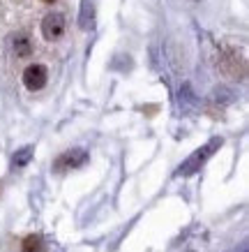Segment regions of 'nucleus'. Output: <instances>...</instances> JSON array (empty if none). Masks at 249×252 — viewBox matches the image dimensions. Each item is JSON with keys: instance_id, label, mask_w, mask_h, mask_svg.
Masks as SVG:
<instances>
[{"instance_id": "2", "label": "nucleus", "mask_w": 249, "mask_h": 252, "mask_svg": "<svg viewBox=\"0 0 249 252\" xmlns=\"http://www.w3.org/2000/svg\"><path fill=\"white\" fill-rule=\"evenodd\" d=\"M49 81V69L42 65V63H32L28 67L23 69V86L28 88V91H42Z\"/></svg>"}, {"instance_id": "7", "label": "nucleus", "mask_w": 249, "mask_h": 252, "mask_svg": "<svg viewBox=\"0 0 249 252\" xmlns=\"http://www.w3.org/2000/svg\"><path fill=\"white\" fill-rule=\"evenodd\" d=\"M30 155H32V148H21V151L14 155V164H16V167H23V164H28Z\"/></svg>"}, {"instance_id": "6", "label": "nucleus", "mask_w": 249, "mask_h": 252, "mask_svg": "<svg viewBox=\"0 0 249 252\" xmlns=\"http://www.w3.org/2000/svg\"><path fill=\"white\" fill-rule=\"evenodd\" d=\"M21 250L23 252H44V241H42V236H37V234H30V236L23 238Z\"/></svg>"}, {"instance_id": "4", "label": "nucleus", "mask_w": 249, "mask_h": 252, "mask_svg": "<svg viewBox=\"0 0 249 252\" xmlns=\"http://www.w3.org/2000/svg\"><path fill=\"white\" fill-rule=\"evenodd\" d=\"M85 162H88V153H85V151H81V148H74V151L62 153L60 158L55 160V164H53V167L58 169V171H67V169L81 167V164H85Z\"/></svg>"}, {"instance_id": "3", "label": "nucleus", "mask_w": 249, "mask_h": 252, "mask_svg": "<svg viewBox=\"0 0 249 252\" xmlns=\"http://www.w3.org/2000/svg\"><path fill=\"white\" fill-rule=\"evenodd\" d=\"M65 28H67V21H65V16L60 12H51V14H46L42 19V35L44 39L49 42H55V39H60L65 35Z\"/></svg>"}, {"instance_id": "8", "label": "nucleus", "mask_w": 249, "mask_h": 252, "mask_svg": "<svg viewBox=\"0 0 249 252\" xmlns=\"http://www.w3.org/2000/svg\"><path fill=\"white\" fill-rule=\"evenodd\" d=\"M42 2H44V5H53V2H55V0H42Z\"/></svg>"}, {"instance_id": "1", "label": "nucleus", "mask_w": 249, "mask_h": 252, "mask_svg": "<svg viewBox=\"0 0 249 252\" xmlns=\"http://www.w3.org/2000/svg\"><path fill=\"white\" fill-rule=\"evenodd\" d=\"M219 146H221V139H212L210 144L203 146V148H198L196 153L192 155V158H189V160L185 162L180 169H178V174H180V176H192V174H196L198 169H201V164H203V162L208 160L212 153H215V148H219Z\"/></svg>"}, {"instance_id": "5", "label": "nucleus", "mask_w": 249, "mask_h": 252, "mask_svg": "<svg viewBox=\"0 0 249 252\" xmlns=\"http://www.w3.org/2000/svg\"><path fill=\"white\" fill-rule=\"evenodd\" d=\"M12 46H14L16 58H30L32 56V42L28 35H16L12 39Z\"/></svg>"}]
</instances>
